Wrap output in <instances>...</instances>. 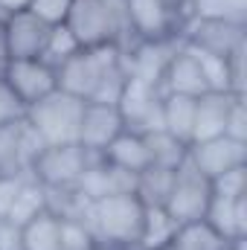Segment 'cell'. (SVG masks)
I'll use <instances>...</instances> for the list:
<instances>
[{"mask_svg": "<svg viewBox=\"0 0 247 250\" xmlns=\"http://www.w3.org/2000/svg\"><path fill=\"white\" fill-rule=\"evenodd\" d=\"M125 131L123 114L111 102H84L82 120H79V146H84L93 154H102L120 134Z\"/></svg>", "mask_w": 247, "mask_h": 250, "instance_id": "7c38bea8", "label": "cell"}, {"mask_svg": "<svg viewBox=\"0 0 247 250\" xmlns=\"http://www.w3.org/2000/svg\"><path fill=\"white\" fill-rule=\"evenodd\" d=\"M181 47L178 38H154V41H134L123 50V70L128 79H137L143 84L160 87L166 64Z\"/></svg>", "mask_w": 247, "mask_h": 250, "instance_id": "52a82bcc", "label": "cell"}, {"mask_svg": "<svg viewBox=\"0 0 247 250\" xmlns=\"http://www.w3.org/2000/svg\"><path fill=\"white\" fill-rule=\"evenodd\" d=\"M23 178H26V172H6V175H0V218H9V209L15 204V195H18L21 184H23Z\"/></svg>", "mask_w": 247, "mask_h": 250, "instance_id": "d6a6232c", "label": "cell"}, {"mask_svg": "<svg viewBox=\"0 0 247 250\" xmlns=\"http://www.w3.org/2000/svg\"><path fill=\"white\" fill-rule=\"evenodd\" d=\"M233 99H236V93H204V96H198L195 125H192V140L189 143H204V140L224 137V123H227V111H230Z\"/></svg>", "mask_w": 247, "mask_h": 250, "instance_id": "e0dca14e", "label": "cell"}, {"mask_svg": "<svg viewBox=\"0 0 247 250\" xmlns=\"http://www.w3.org/2000/svg\"><path fill=\"white\" fill-rule=\"evenodd\" d=\"M125 18L134 41H154V38H178L184 18L172 12L163 0H125Z\"/></svg>", "mask_w": 247, "mask_h": 250, "instance_id": "ba28073f", "label": "cell"}, {"mask_svg": "<svg viewBox=\"0 0 247 250\" xmlns=\"http://www.w3.org/2000/svg\"><path fill=\"white\" fill-rule=\"evenodd\" d=\"M172 245H175L178 250H224L227 248V242H224L206 221L181 224Z\"/></svg>", "mask_w": 247, "mask_h": 250, "instance_id": "484cf974", "label": "cell"}, {"mask_svg": "<svg viewBox=\"0 0 247 250\" xmlns=\"http://www.w3.org/2000/svg\"><path fill=\"white\" fill-rule=\"evenodd\" d=\"M93 245H99V242L84 221L62 218V250H90Z\"/></svg>", "mask_w": 247, "mask_h": 250, "instance_id": "83f0119b", "label": "cell"}, {"mask_svg": "<svg viewBox=\"0 0 247 250\" xmlns=\"http://www.w3.org/2000/svg\"><path fill=\"white\" fill-rule=\"evenodd\" d=\"M0 250H21V227L0 218Z\"/></svg>", "mask_w": 247, "mask_h": 250, "instance_id": "836d02e7", "label": "cell"}, {"mask_svg": "<svg viewBox=\"0 0 247 250\" xmlns=\"http://www.w3.org/2000/svg\"><path fill=\"white\" fill-rule=\"evenodd\" d=\"M195 105H198V99L181 96V93H163V99H160V123H163V131H169L172 137H178L186 146L192 140Z\"/></svg>", "mask_w": 247, "mask_h": 250, "instance_id": "d6986e66", "label": "cell"}, {"mask_svg": "<svg viewBox=\"0 0 247 250\" xmlns=\"http://www.w3.org/2000/svg\"><path fill=\"white\" fill-rule=\"evenodd\" d=\"M186 160L206 178L215 181L230 169L247 166V143L230 140V137H215V140H204V143H189Z\"/></svg>", "mask_w": 247, "mask_h": 250, "instance_id": "8fae6325", "label": "cell"}, {"mask_svg": "<svg viewBox=\"0 0 247 250\" xmlns=\"http://www.w3.org/2000/svg\"><path fill=\"white\" fill-rule=\"evenodd\" d=\"M143 218H145V204L134 192H120L90 201L84 224L90 227L96 242L108 250H131L137 248Z\"/></svg>", "mask_w": 247, "mask_h": 250, "instance_id": "6da1fadb", "label": "cell"}, {"mask_svg": "<svg viewBox=\"0 0 247 250\" xmlns=\"http://www.w3.org/2000/svg\"><path fill=\"white\" fill-rule=\"evenodd\" d=\"M160 99H163V90L160 87H151V84H143L137 79H128L117 99V108L123 114V123L128 131H137V134H148V131H160Z\"/></svg>", "mask_w": 247, "mask_h": 250, "instance_id": "30bf717a", "label": "cell"}, {"mask_svg": "<svg viewBox=\"0 0 247 250\" xmlns=\"http://www.w3.org/2000/svg\"><path fill=\"white\" fill-rule=\"evenodd\" d=\"M204 221L224 242L247 236V195H242V198H224V195H215L212 192Z\"/></svg>", "mask_w": 247, "mask_h": 250, "instance_id": "2e32d148", "label": "cell"}, {"mask_svg": "<svg viewBox=\"0 0 247 250\" xmlns=\"http://www.w3.org/2000/svg\"><path fill=\"white\" fill-rule=\"evenodd\" d=\"M178 221L163 209V207H145L143 230L137 239V250H163L169 248L178 236Z\"/></svg>", "mask_w": 247, "mask_h": 250, "instance_id": "44dd1931", "label": "cell"}, {"mask_svg": "<svg viewBox=\"0 0 247 250\" xmlns=\"http://www.w3.org/2000/svg\"><path fill=\"white\" fill-rule=\"evenodd\" d=\"M212 198V184L189 163L184 160L175 172V184L172 192L163 204V209L178 221V224H192V221H204L206 207Z\"/></svg>", "mask_w": 247, "mask_h": 250, "instance_id": "8992f818", "label": "cell"}, {"mask_svg": "<svg viewBox=\"0 0 247 250\" xmlns=\"http://www.w3.org/2000/svg\"><path fill=\"white\" fill-rule=\"evenodd\" d=\"M181 44L212 53V56H230L233 50L245 47V26L218 23V21H195L186 18L181 26Z\"/></svg>", "mask_w": 247, "mask_h": 250, "instance_id": "4fadbf2b", "label": "cell"}, {"mask_svg": "<svg viewBox=\"0 0 247 250\" xmlns=\"http://www.w3.org/2000/svg\"><path fill=\"white\" fill-rule=\"evenodd\" d=\"M145 137V146H148V157L154 166H166V169H178L181 163L186 160V151L189 146L181 143L178 137H172L169 131H148L143 134Z\"/></svg>", "mask_w": 247, "mask_h": 250, "instance_id": "d4e9b609", "label": "cell"}, {"mask_svg": "<svg viewBox=\"0 0 247 250\" xmlns=\"http://www.w3.org/2000/svg\"><path fill=\"white\" fill-rule=\"evenodd\" d=\"M102 157H105L111 166L125 169V172H131V175H137V172H143L145 166H151L145 137L137 134V131H128V128H125L123 134L102 151Z\"/></svg>", "mask_w": 247, "mask_h": 250, "instance_id": "ac0fdd59", "label": "cell"}, {"mask_svg": "<svg viewBox=\"0 0 247 250\" xmlns=\"http://www.w3.org/2000/svg\"><path fill=\"white\" fill-rule=\"evenodd\" d=\"M47 23H41L32 12H15L3 21V41H6V56L9 59H41L47 38H50Z\"/></svg>", "mask_w": 247, "mask_h": 250, "instance_id": "5bb4252c", "label": "cell"}, {"mask_svg": "<svg viewBox=\"0 0 247 250\" xmlns=\"http://www.w3.org/2000/svg\"><path fill=\"white\" fill-rule=\"evenodd\" d=\"M70 3H73V0H32L26 12H32V15H35L41 23H47V26H59V23H67Z\"/></svg>", "mask_w": 247, "mask_h": 250, "instance_id": "f546056e", "label": "cell"}, {"mask_svg": "<svg viewBox=\"0 0 247 250\" xmlns=\"http://www.w3.org/2000/svg\"><path fill=\"white\" fill-rule=\"evenodd\" d=\"M23 117H26V105L15 96V90L9 87V82L0 73V128H9V125L21 123Z\"/></svg>", "mask_w": 247, "mask_h": 250, "instance_id": "f1b7e54d", "label": "cell"}, {"mask_svg": "<svg viewBox=\"0 0 247 250\" xmlns=\"http://www.w3.org/2000/svg\"><path fill=\"white\" fill-rule=\"evenodd\" d=\"M44 209H47V187H41V184L26 172L23 184L18 189V195H15V204H12V209H9V221L18 224V227H23L29 218L41 215Z\"/></svg>", "mask_w": 247, "mask_h": 250, "instance_id": "cb8c5ba5", "label": "cell"}, {"mask_svg": "<svg viewBox=\"0 0 247 250\" xmlns=\"http://www.w3.org/2000/svg\"><path fill=\"white\" fill-rule=\"evenodd\" d=\"M245 242H247V236H239V239H230V242H227V248H224V250H245Z\"/></svg>", "mask_w": 247, "mask_h": 250, "instance_id": "8d00e7d4", "label": "cell"}, {"mask_svg": "<svg viewBox=\"0 0 247 250\" xmlns=\"http://www.w3.org/2000/svg\"><path fill=\"white\" fill-rule=\"evenodd\" d=\"M123 67V47L120 44H99V47H82L76 56H70L67 62L56 67L59 76V90L90 102L96 87L102 84V79Z\"/></svg>", "mask_w": 247, "mask_h": 250, "instance_id": "3957f363", "label": "cell"}, {"mask_svg": "<svg viewBox=\"0 0 247 250\" xmlns=\"http://www.w3.org/2000/svg\"><path fill=\"white\" fill-rule=\"evenodd\" d=\"M189 18L195 21H218V23H247V0H189Z\"/></svg>", "mask_w": 247, "mask_h": 250, "instance_id": "603a6c76", "label": "cell"}, {"mask_svg": "<svg viewBox=\"0 0 247 250\" xmlns=\"http://www.w3.org/2000/svg\"><path fill=\"white\" fill-rule=\"evenodd\" d=\"M96 154L87 151L79 143H62V146H44L32 160H29V175L47 189L76 187L82 172L90 166Z\"/></svg>", "mask_w": 247, "mask_h": 250, "instance_id": "5b68a950", "label": "cell"}, {"mask_svg": "<svg viewBox=\"0 0 247 250\" xmlns=\"http://www.w3.org/2000/svg\"><path fill=\"white\" fill-rule=\"evenodd\" d=\"M3 79L26 108L59 90L56 67L44 59H9L3 67Z\"/></svg>", "mask_w": 247, "mask_h": 250, "instance_id": "9c48e42d", "label": "cell"}, {"mask_svg": "<svg viewBox=\"0 0 247 250\" xmlns=\"http://www.w3.org/2000/svg\"><path fill=\"white\" fill-rule=\"evenodd\" d=\"M29 3H32V0H0V12L9 18V15H15V12H26Z\"/></svg>", "mask_w": 247, "mask_h": 250, "instance_id": "e575fe53", "label": "cell"}, {"mask_svg": "<svg viewBox=\"0 0 247 250\" xmlns=\"http://www.w3.org/2000/svg\"><path fill=\"white\" fill-rule=\"evenodd\" d=\"M175 172L178 169H166V166H145L143 172H137V181H134V195L145 204V207H163L172 184H175Z\"/></svg>", "mask_w": 247, "mask_h": 250, "instance_id": "7402d4cb", "label": "cell"}, {"mask_svg": "<svg viewBox=\"0 0 247 250\" xmlns=\"http://www.w3.org/2000/svg\"><path fill=\"white\" fill-rule=\"evenodd\" d=\"M84 111V99H76L64 90H53L41 102L26 108V123L41 137L44 146L79 143V120Z\"/></svg>", "mask_w": 247, "mask_h": 250, "instance_id": "277c9868", "label": "cell"}, {"mask_svg": "<svg viewBox=\"0 0 247 250\" xmlns=\"http://www.w3.org/2000/svg\"><path fill=\"white\" fill-rule=\"evenodd\" d=\"M82 50V44L76 41V35L70 32L67 23H59L50 29V38H47V47H44V62H50L53 67H59L62 62H67L70 56H76Z\"/></svg>", "mask_w": 247, "mask_h": 250, "instance_id": "4316f807", "label": "cell"}, {"mask_svg": "<svg viewBox=\"0 0 247 250\" xmlns=\"http://www.w3.org/2000/svg\"><path fill=\"white\" fill-rule=\"evenodd\" d=\"M90 250H108V248H105V245H93Z\"/></svg>", "mask_w": 247, "mask_h": 250, "instance_id": "74e56055", "label": "cell"}, {"mask_svg": "<svg viewBox=\"0 0 247 250\" xmlns=\"http://www.w3.org/2000/svg\"><path fill=\"white\" fill-rule=\"evenodd\" d=\"M160 90L163 93H181V96H204L209 93V84H206V76L201 70V62L195 59V53L181 44L175 50V56L166 64V73H163V82H160Z\"/></svg>", "mask_w": 247, "mask_h": 250, "instance_id": "9a60e30c", "label": "cell"}, {"mask_svg": "<svg viewBox=\"0 0 247 250\" xmlns=\"http://www.w3.org/2000/svg\"><path fill=\"white\" fill-rule=\"evenodd\" d=\"M209 184H212V192H215V195L242 198V195H247V166L230 169V172H224L221 178H215V181H209Z\"/></svg>", "mask_w": 247, "mask_h": 250, "instance_id": "4dcf8cb0", "label": "cell"}, {"mask_svg": "<svg viewBox=\"0 0 247 250\" xmlns=\"http://www.w3.org/2000/svg\"><path fill=\"white\" fill-rule=\"evenodd\" d=\"M163 250H178V248H175V245H169V248H163Z\"/></svg>", "mask_w": 247, "mask_h": 250, "instance_id": "f35d334b", "label": "cell"}, {"mask_svg": "<svg viewBox=\"0 0 247 250\" xmlns=\"http://www.w3.org/2000/svg\"><path fill=\"white\" fill-rule=\"evenodd\" d=\"M224 137L247 143V105L245 96H236L230 111H227V123H224Z\"/></svg>", "mask_w": 247, "mask_h": 250, "instance_id": "1f68e13d", "label": "cell"}, {"mask_svg": "<svg viewBox=\"0 0 247 250\" xmlns=\"http://www.w3.org/2000/svg\"><path fill=\"white\" fill-rule=\"evenodd\" d=\"M163 3H166V6H169V9H172V12H178V15H181V18H189V12H186V9H189V0H163Z\"/></svg>", "mask_w": 247, "mask_h": 250, "instance_id": "d590c367", "label": "cell"}, {"mask_svg": "<svg viewBox=\"0 0 247 250\" xmlns=\"http://www.w3.org/2000/svg\"><path fill=\"white\" fill-rule=\"evenodd\" d=\"M21 250H62V218L50 209L21 227Z\"/></svg>", "mask_w": 247, "mask_h": 250, "instance_id": "ffe728a7", "label": "cell"}, {"mask_svg": "<svg viewBox=\"0 0 247 250\" xmlns=\"http://www.w3.org/2000/svg\"><path fill=\"white\" fill-rule=\"evenodd\" d=\"M67 26L82 47L120 44L125 50L128 44H134L125 18V0H73Z\"/></svg>", "mask_w": 247, "mask_h": 250, "instance_id": "7a4b0ae2", "label": "cell"}]
</instances>
